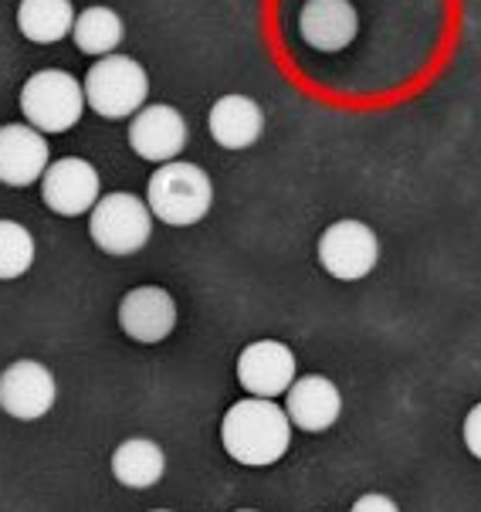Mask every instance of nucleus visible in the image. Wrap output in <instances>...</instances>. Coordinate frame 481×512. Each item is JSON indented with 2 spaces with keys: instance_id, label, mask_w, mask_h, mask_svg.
Here are the masks:
<instances>
[{
  "instance_id": "2",
  "label": "nucleus",
  "mask_w": 481,
  "mask_h": 512,
  "mask_svg": "<svg viewBox=\"0 0 481 512\" xmlns=\"http://www.w3.org/2000/svg\"><path fill=\"white\" fill-rule=\"evenodd\" d=\"M146 204L170 228H190V224L204 221V214L214 204L211 177L194 163H163L150 177Z\"/></svg>"
},
{
  "instance_id": "20",
  "label": "nucleus",
  "mask_w": 481,
  "mask_h": 512,
  "mask_svg": "<svg viewBox=\"0 0 481 512\" xmlns=\"http://www.w3.org/2000/svg\"><path fill=\"white\" fill-rule=\"evenodd\" d=\"M461 435H465V448L481 462V401L465 414V428H461Z\"/></svg>"
},
{
  "instance_id": "3",
  "label": "nucleus",
  "mask_w": 481,
  "mask_h": 512,
  "mask_svg": "<svg viewBox=\"0 0 481 512\" xmlns=\"http://www.w3.org/2000/svg\"><path fill=\"white\" fill-rule=\"evenodd\" d=\"M150 95V78L143 65L122 55H106L85 75V102L106 119H126L139 112Z\"/></svg>"
},
{
  "instance_id": "4",
  "label": "nucleus",
  "mask_w": 481,
  "mask_h": 512,
  "mask_svg": "<svg viewBox=\"0 0 481 512\" xmlns=\"http://www.w3.org/2000/svg\"><path fill=\"white\" fill-rule=\"evenodd\" d=\"M21 109L28 123L41 133H65L82 119L85 89L58 68L34 72L21 89Z\"/></svg>"
},
{
  "instance_id": "11",
  "label": "nucleus",
  "mask_w": 481,
  "mask_h": 512,
  "mask_svg": "<svg viewBox=\"0 0 481 512\" xmlns=\"http://www.w3.org/2000/svg\"><path fill=\"white\" fill-rule=\"evenodd\" d=\"M288 418L299 431H309V435H319V431H329L332 424L343 414V394L322 373H309V377H295V384L288 387Z\"/></svg>"
},
{
  "instance_id": "1",
  "label": "nucleus",
  "mask_w": 481,
  "mask_h": 512,
  "mask_svg": "<svg viewBox=\"0 0 481 512\" xmlns=\"http://www.w3.org/2000/svg\"><path fill=\"white\" fill-rule=\"evenodd\" d=\"M224 451L241 465H275L292 445V418L268 397H248L227 407L221 421Z\"/></svg>"
},
{
  "instance_id": "13",
  "label": "nucleus",
  "mask_w": 481,
  "mask_h": 512,
  "mask_svg": "<svg viewBox=\"0 0 481 512\" xmlns=\"http://www.w3.org/2000/svg\"><path fill=\"white\" fill-rule=\"evenodd\" d=\"M48 170V140L34 126H0V184L28 187Z\"/></svg>"
},
{
  "instance_id": "12",
  "label": "nucleus",
  "mask_w": 481,
  "mask_h": 512,
  "mask_svg": "<svg viewBox=\"0 0 481 512\" xmlns=\"http://www.w3.org/2000/svg\"><path fill=\"white\" fill-rule=\"evenodd\" d=\"M187 140H190V129L173 106L139 109L133 126H129V143H133V150L143 156V160H153V163H170L173 156L183 153Z\"/></svg>"
},
{
  "instance_id": "19",
  "label": "nucleus",
  "mask_w": 481,
  "mask_h": 512,
  "mask_svg": "<svg viewBox=\"0 0 481 512\" xmlns=\"http://www.w3.org/2000/svg\"><path fill=\"white\" fill-rule=\"evenodd\" d=\"M34 262V238L17 221H0V282L21 279Z\"/></svg>"
},
{
  "instance_id": "17",
  "label": "nucleus",
  "mask_w": 481,
  "mask_h": 512,
  "mask_svg": "<svg viewBox=\"0 0 481 512\" xmlns=\"http://www.w3.org/2000/svg\"><path fill=\"white\" fill-rule=\"evenodd\" d=\"M17 28H21L24 38L38 41V45L61 41L68 31L75 28L72 0H21Z\"/></svg>"
},
{
  "instance_id": "21",
  "label": "nucleus",
  "mask_w": 481,
  "mask_h": 512,
  "mask_svg": "<svg viewBox=\"0 0 481 512\" xmlns=\"http://www.w3.org/2000/svg\"><path fill=\"white\" fill-rule=\"evenodd\" d=\"M349 512H400V506L390 496H383V492H366V496L353 502Z\"/></svg>"
},
{
  "instance_id": "15",
  "label": "nucleus",
  "mask_w": 481,
  "mask_h": 512,
  "mask_svg": "<svg viewBox=\"0 0 481 512\" xmlns=\"http://www.w3.org/2000/svg\"><path fill=\"white\" fill-rule=\"evenodd\" d=\"M207 126H211L217 146H224V150H248L251 143H258L265 116H261L258 102L248 99V95H221L214 102L211 116H207Z\"/></svg>"
},
{
  "instance_id": "22",
  "label": "nucleus",
  "mask_w": 481,
  "mask_h": 512,
  "mask_svg": "<svg viewBox=\"0 0 481 512\" xmlns=\"http://www.w3.org/2000/svg\"><path fill=\"white\" fill-rule=\"evenodd\" d=\"M238 512H258V509H238Z\"/></svg>"
},
{
  "instance_id": "9",
  "label": "nucleus",
  "mask_w": 481,
  "mask_h": 512,
  "mask_svg": "<svg viewBox=\"0 0 481 512\" xmlns=\"http://www.w3.org/2000/svg\"><path fill=\"white\" fill-rule=\"evenodd\" d=\"M238 384L251 397H268V401H275L278 394H288V387L295 384L292 350L278 340L248 343L238 357Z\"/></svg>"
},
{
  "instance_id": "14",
  "label": "nucleus",
  "mask_w": 481,
  "mask_h": 512,
  "mask_svg": "<svg viewBox=\"0 0 481 512\" xmlns=\"http://www.w3.org/2000/svg\"><path fill=\"white\" fill-rule=\"evenodd\" d=\"M360 31V14L349 0H305L299 34L316 51H343Z\"/></svg>"
},
{
  "instance_id": "10",
  "label": "nucleus",
  "mask_w": 481,
  "mask_h": 512,
  "mask_svg": "<svg viewBox=\"0 0 481 512\" xmlns=\"http://www.w3.org/2000/svg\"><path fill=\"white\" fill-rule=\"evenodd\" d=\"M119 326L136 343H163L177 326V302L166 289L139 285L119 302Z\"/></svg>"
},
{
  "instance_id": "8",
  "label": "nucleus",
  "mask_w": 481,
  "mask_h": 512,
  "mask_svg": "<svg viewBox=\"0 0 481 512\" xmlns=\"http://www.w3.org/2000/svg\"><path fill=\"white\" fill-rule=\"evenodd\" d=\"M41 197L61 218H78V214L92 211L99 204V173L92 163L65 156V160L51 163L41 177Z\"/></svg>"
},
{
  "instance_id": "6",
  "label": "nucleus",
  "mask_w": 481,
  "mask_h": 512,
  "mask_svg": "<svg viewBox=\"0 0 481 512\" xmlns=\"http://www.w3.org/2000/svg\"><path fill=\"white\" fill-rule=\"evenodd\" d=\"M380 262V238L363 221H336L319 238V265L339 282H360Z\"/></svg>"
},
{
  "instance_id": "7",
  "label": "nucleus",
  "mask_w": 481,
  "mask_h": 512,
  "mask_svg": "<svg viewBox=\"0 0 481 512\" xmlns=\"http://www.w3.org/2000/svg\"><path fill=\"white\" fill-rule=\"evenodd\" d=\"M55 377L45 363L17 360L0 373V407L17 421H38L55 407Z\"/></svg>"
},
{
  "instance_id": "18",
  "label": "nucleus",
  "mask_w": 481,
  "mask_h": 512,
  "mask_svg": "<svg viewBox=\"0 0 481 512\" xmlns=\"http://www.w3.org/2000/svg\"><path fill=\"white\" fill-rule=\"evenodd\" d=\"M75 45L85 55H109L122 41V17L109 7H89L75 17Z\"/></svg>"
},
{
  "instance_id": "23",
  "label": "nucleus",
  "mask_w": 481,
  "mask_h": 512,
  "mask_svg": "<svg viewBox=\"0 0 481 512\" xmlns=\"http://www.w3.org/2000/svg\"><path fill=\"white\" fill-rule=\"evenodd\" d=\"M153 512H170V509H153Z\"/></svg>"
},
{
  "instance_id": "16",
  "label": "nucleus",
  "mask_w": 481,
  "mask_h": 512,
  "mask_svg": "<svg viewBox=\"0 0 481 512\" xmlns=\"http://www.w3.org/2000/svg\"><path fill=\"white\" fill-rule=\"evenodd\" d=\"M166 472L163 448L150 438H129L112 451V475L126 489H153Z\"/></svg>"
},
{
  "instance_id": "5",
  "label": "nucleus",
  "mask_w": 481,
  "mask_h": 512,
  "mask_svg": "<svg viewBox=\"0 0 481 512\" xmlns=\"http://www.w3.org/2000/svg\"><path fill=\"white\" fill-rule=\"evenodd\" d=\"M92 241L106 255H136L150 241L153 231V211L133 194H106L92 207L89 218Z\"/></svg>"
}]
</instances>
